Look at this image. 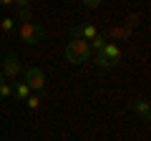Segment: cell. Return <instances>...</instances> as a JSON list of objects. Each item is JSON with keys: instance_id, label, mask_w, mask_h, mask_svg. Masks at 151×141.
Instances as JSON below:
<instances>
[{"instance_id": "6da1fadb", "label": "cell", "mask_w": 151, "mask_h": 141, "mask_svg": "<svg viewBox=\"0 0 151 141\" xmlns=\"http://www.w3.org/2000/svg\"><path fill=\"white\" fill-rule=\"evenodd\" d=\"M63 55H65L68 63L81 65V63H86V60L93 58V50H91V45H88V40H83V38H70L68 45H65V50H63Z\"/></svg>"}, {"instance_id": "7c38bea8", "label": "cell", "mask_w": 151, "mask_h": 141, "mask_svg": "<svg viewBox=\"0 0 151 141\" xmlns=\"http://www.w3.org/2000/svg\"><path fill=\"white\" fill-rule=\"evenodd\" d=\"M10 96H13V83L3 81L0 83V98H10Z\"/></svg>"}, {"instance_id": "52a82bcc", "label": "cell", "mask_w": 151, "mask_h": 141, "mask_svg": "<svg viewBox=\"0 0 151 141\" xmlns=\"http://www.w3.org/2000/svg\"><path fill=\"white\" fill-rule=\"evenodd\" d=\"M131 111H134V114H139L144 121H149V101H144V98H136V101L131 103Z\"/></svg>"}, {"instance_id": "9c48e42d", "label": "cell", "mask_w": 151, "mask_h": 141, "mask_svg": "<svg viewBox=\"0 0 151 141\" xmlns=\"http://www.w3.org/2000/svg\"><path fill=\"white\" fill-rule=\"evenodd\" d=\"M0 30L8 33V35L15 33V18H3V20H0Z\"/></svg>"}, {"instance_id": "7a4b0ae2", "label": "cell", "mask_w": 151, "mask_h": 141, "mask_svg": "<svg viewBox=\"0 0 151 141\" xmlns=\"http://www.w3.org/2000/svg\"><path fill=\"white\" fill-rule=\"evenodd\" d=\"M43 35H45L43 25H38V23H33V20H20V25H18V40L25 43V45L40 43Z\"/></svg>"}, {"instance_id": "5b68a950", "label": "cell", "mask_w": 151, "mask_h": 141, "mask_svg": "<svg viewBox=\"0 0 151 141\" xmlns=\"http://www.w3.org/2000/svg\"><path fill=\"white\" fill-rule=\"evenodd\" d=\"M23 63H20V58H18L15 53H10V55H5V60H3V70H0V73H3V78H18L23 73Z\"/></svg>"}, {"instance_id": "30bf717a", "label": "cell", "mask_w": 151, "mask_h": 141, "mask_svg": "<svg viewBox=\"0 0 151 141\" xmlns=\"http://www.w3.org/2000/svg\"><path fill=\"white\" fill-rule=\"evenodd\" d=\"M40 101H43V98L38 96V93H30V96L25 98V103H28V109H30V111H38V109H40Z\"/></svg>"}, {"instance_id": "9a60e30c", "label": "cell", "mask_w": 151, "mask_h": 141, "mask_svg": "<svg viewBox=\"0 0 151 141\" xmlns=\"http://www.w3.org/2000/svg\"><path fill=\"white\" fill-rule=\"evenodd\" d=\"M13 3H15V0H0V5H5V8H10Z\"/></svg>"}, {"instance_id": "2e32d148", "label": "cell", "mask_w": 151, "mask_h": 141, "mask_svg": "<svg viewBox=\"0 0 151 141\" xmlns=\"http://www.w3.org/2000/svg\"><path fill=\"white\" fill-rule=\"evenodd\" d=\"M0 83H3V73H0Z\"/></svg>"}, {"instance_id": "4fadbf2b", "label": "cell", "mask_w": 151, "mask_h": 141, "mask_svg": "<svg viewBox=\"0 0 151 141\" xmlns=\"http://www.w3.org/2000/svg\"><path fill=\"white\" fill-rule=\"evenodd\" d=\"M81 3H83L86 8H91V10H96V8H101L103 0H81Z\"/></svg>"}, {"instance_id": "5bb4252c", "label": "cell", "mask_w": 151, "mask_h": 141, "mask_svg": "<svg viewBox=\"0 0 151 141\" xmlns=\"http://www.w3.org/2000/svg\"><path fill=\"white\" fill-rule=\"evenodd\" d=\"M13 5H18L20 10H28V8H30V0H15Z\"/></svg>"}, {"instance_id": "8fae6325", "label": "cell", "mask_w": 151, "mask_h": 141, "mask_svg": "<svg viewBox=\"0 0 151 141\" xmlns=\"http://www.w3.org/2000/svg\"><path fill=\"white\" fill-rule=\"evenodd\" d=\"M106 43H108V40L103 38V35H96L93 40H88V45H91V50H93V53H98V50H101V48H103Z\"/></svg>"}, {"instance_id": "8992f818", "label": "cell", "mask_w": 151, "mask_h": 141, "mask_svg": "<svg viewBox=\"0 0 151 141\" xmlns=\"http://www.w3.org/2000/svg\"><path fill=\"white\" fill-rule=\"evenodd\" d=\"M98 35L96 25H91V23H83V25H76L73 30H70V38H83V40H93Z\"/></svg>"}, {"instance_id": "ba28073f", "label": "cell", "mask_w": 151, "mask_h": 141, "mask_svg": "<svg viewBox=\"0 0 151 141\" xmlns=\"http://www.w3.org/2000/svg\"><path fill=\"white\" fill-rule=\"evenodd\" d=\"M30 93H33V91L28 88V83H25V81H18L15 86H13V96H15L18 101H25V98L30 96Z\"/></svg>"}, {"instance_id": "3957f363", "label": "cell", "mask_w": 151, "mask_h": 141, "mask_svg": "<svg viewBox=\"0 0 151 141\" xmlns=\"http://www.w3.org/2000/svg\"><path fill=\"white\" fill-rule=\"evenodd\" d=\"M119 63H121V48L108 40V43L96 53V65L98 68H113V65H119Z\"/></svg>"}, {"instance_id": "277c9868", "label": "cell", "mask_w": 151, "mask_h": 141, "mask_svg": "<svg viewBox=\"0 0 151 141\" xmlns=\"http://www.w3.org/2000/svg\"><path fill=\"white\" fill-rule=\"evenodd\" d=\"M23 78H25L28 88H30L33 93L43 91V88L48 86V81H45V73L38 68V65H30V68H25V70H23Z\"/></svg>"}]
</instances>
